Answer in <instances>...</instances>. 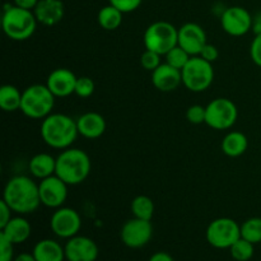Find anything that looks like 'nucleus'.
I'll return each instance as SVG.
<instances>
[{
	"label": "nucleus",
	"instance_id": "9",
	"mask_svg": "<svg viewBox=\"0 0 261 261\" xmlns=\"http://www.w3.org/2000/svg\"><path fill=\"white\" fill-rule=\"evenodd\" d=\"M205 109V124L214 130L231 129L239 117V110L234 102L223 97L209 102Z\"/></svg>",
	"mask_w": 261,
	"mask_h": 261
},
{
	"label": "nucleus",
	"instance_id": "14",
	"mask_svg": "<svg viewBox=\"0 0 261 261\" xmlns=\"http://www.w3.org/2000/svg\"><path fill=\"white\" fill-rule=\"evenodd\" d=\"M206 43L205 31L198 23L189 22L178 28V46L191 56H198Z\"/></svg>",
	"mask_w": 261,
	"mask_h": 261
},
{
	"label": "nucleus",
	"instance_id": "37",
	"mask_svg": "<svg viewBox=\"0 0 261 261\" xmlns=\"http://www.w3.org/2000/svg\"><path fill=\"white\" fill-rule=\"evenodd\" d=\"M12 213L13 211L10 209V206L4 200L0 201V229L13 218Z\"/></svg>",
	"mask_w": 261,
	"mask_h": 261
},
{
	"label": "nucleus",
	"instance_id": "2",
	"mask_svg": "<svg viewBox=\"0 0 261 261\" xmlns=\"http://www.w3.org/2000/svg\"><path fill=\"white\" fill-rule=\"evenodd\" d=\"M78 135L76 120L65 114H50L41 124V137L54 149L64 150L70 148Z\"/></svg>",
	"mask_w": 261,
	"mask_h": 261
},
{
	"label": "nucleus",
	"instance_id": "18",
	"mask_svg": "<svg viewBox=\"0 0 261 261\" xmlns=\"http://www.w3.org/2000/svg\"><path fill=\"white\" fill-rule=\"evenodd\" d=\"M33 13L40 24L51 27L63 19L65 8L61 0H40Z\"/></svg>",
	"mask_w": 261,
	"mask_h": 261
},
{
	"label": "nucleus",
	"instance_id": "30",
	"mask_svg": "<svg viewBox=\"0 0 261 261\" xmlns=\"http://www.w3.org/2000/svg\"><path fill=\"white\" fill-rule=\"evenodd\" d=\"M94 92V82L89 76H79L76 79L75 92L74 93L82 98L91 97Z\"/></svg>",
	"mask_w": 261,
	"mask_h": 261
},
{
	"label": "nucleus",
	"instance_id": "41",
	"mask_svg": "<svg viewBox=\"0 0 261 261\" xmlns=\"http://www.w3.org/2000/svg\"><path fill=\"white\" fill-rule=\"evenodd\" d=\"M13 261H37L33 254H28V252H22V254L17 255Z\"/></svg>",
	"mask_w": 261,
	"mask_h": 261
},
{
	"label": "nucleus",
	"instance_id": "39",
	"mask_svg": "<svg viewBox=\"0 0 261 261\" xmlns=\"http://www.w3.org/2000/svg\"><path fill=\"white\" fill-rule=\"evenodd\" d=\"M148 261H175V260H173V257L171 256L170 254H167V252L158 251L155 252V254H153Z\"/></svg>",
	"mask_w": 261,
	"mask_h": 261
},
{
	"label": "nucleus",
	"instance_id": "29",
	"mask_svg": "<svg viewBox=\"0 0 261 261\" xmlns=\"http://www.w3.org/2000/svg\"><path fill=\"white\" fill-rule=\"evenodd\" d=\"M166 63L172 65L173 68L176 69H180L182 70L184 66L189 63L190 60L191 55L189 53H186L182 47L180 46H175L173 48H171L167 54H166Z\"/></svg>",
	"mask_w": 261,
	"mask_h": 261
},
{
	"label": "nucleus",
	"instance_id": "3",
	"mask_svg": "<svg viewBox=\"0 0 261 261\" xmlns=\"http://www.w3.org/2000/svg\"><path fill=\"white\" fill-rule=\"evenodd\" d=\"M89 155L79 148H66L56 157V172L68 185H79L91 172Z\"/></svg>",
	"mask_w": 261,
	"mask_h": 261
},
{
	"label": "nucleus",
	"instance_id": "11",
	"mask_svg": "<svg viewBox=\"0 0 261 261\" xmlns=\"http://www.w3.org/2000/svg\"><path fill=\"white\" fill-rule=\"evenodd\" d=\"M153 236V227L150 221L132 218L122 226L120 237L125 246L129 249H140L150 241Z\"/></svg>",
	"mask_w": 261,
	"mask_h": 261
},
{
	"label": "nucleus",
	"instance_id": "27",
	"mask_svg": "<svg viewBox=\"0 0 261 261\" xmlns=\"http://www.w3.org/2000/svg\"><path fill=\"white\" fill-rule=\"evenodd\" d=\"M241 237L251 244L256 245L261 242V218L252 217L241 224Z\"/></svg>",
	"mask_w": 261,
	"mask_h": 261
},
{
	"label": "nucleus",
	"instance_id": "31",
	"mask_svg": "<svg viewBox=\"0 0 261 261\" xmlns=\"http://www.w3.org/2000/svg\"><path fill=\"white\" fill-rule=\"evenodd\" d=\"M161 56L162 55L145 48V51L142 54V56H140V65H142L145 70H155V69L162 64L161 63Z\"/></svg>",
	"mask_w": 261,
	"mask_h": 261
},
{
	"label": "nucleus",
	"instance_id": "38",
	"mask_svg": "<svg viewBox=\"0 0 261 261\" xmlns=\"http://www.w3.org/2000/svg\"><path fill=\"white\" fill-rule=\"evenodd\" d=\"M40 0H14V5L27 10H33Z\"/></svg>",
	"mask_w": 261,
	"mask_h": 261
},
{
	"label": "nucleus",
	"instance_id": "28",
	"mask_svg": "<svg viewBox=\"0 0 261 261\" xmlns=\"http://www.w3.org/2000/svg\"><path fill=\"white\" fill-rule=\"evenodd\" d=\"M231 256L236 261H249L252 259L255 252L254 244L249 242L245 239H240L229 247Z\"/></svg>",
	"mask_w": 261,
	"mask_h": 261
},
{
	"label": "nucleus",
	"instance_id": "36",
	"mask_svg": "<svg viewBox=\"0 0 261 261\" xmlns=\"http://www.w3.org/2000/svg\"><path fill=\"white\" fill-rule=\"evenodd\" d=\"M198 56L203 58L204 60L209 61V63H214V61L218 60L219 51L214 45H212V43H206Z\"/></svg>",
	"mask_w": 261,
	"mask_h": 261
},
{
	"label": "nucleus",
	"instance_id": "15",
	"mask_svg": "<svg viewBox=\"0 0 261 261\" xmlns=\"http://www.w3.org/2000/svg\"><path fill=\"white\" fill-rule=\"evenodd\" d=\"M68 261H96L98 257V246L87 236L71 237L64 246Z\"/></svg>",
	"mask_w": 261,
	"mask_h": 261
},
{
	"label": "nucleus",
	"instance_id": "6",
	"mask_svg": "<svg viewBox=\"0 0 261 261\" xmlns=\"http://www.w3.org/2000/svg\"><path fill=\"white\" fill-rule=\"evenodd\" d=\"M143 41L147 50L166 55L171 48L178 45V30L172 23L158 20L148 25Z\"/></svg>",
	"mask_w": 261,
	"mask_h": 261
},
{
	"label": "nucleus",
	"instance_id": "23",
	"mask_svg": "<svg viewBox=\"0 0 261 261\" xmlns=\"http://www.w3.org/2000/svg\"><path fill=\"white\" fill-rule=\"evenodd\" d=\"M249 147V139L241 132H229L222 140V152L231 158L244 154Z\"/></svg>",
	"mask_w": 261,
	"mask_h": 261
},
{
	"label": "nucleus",
	"instance_id": "17",
	"mask_svg": "<svg viewBox=\"0 0 261 261\" xmlns=\"http://www.w3.org/2000/svg\"><path fill=\"white\" fill-rule=\"evenodd\" d=\"M152 83L161 92L176 91L182 84V74L180 69L163 63L152 71Z\"/></svg>",
	"mask_w": 261,
	"mask_h": 261
},
{
	"label": "nucleus",
	"instance_id": "5",
	"mask_svg": "<svg viewBox=\"0 0 261 261\" xmlns=\"http://www.w3.org/2000/svg\"><path fill=\"white\" fill-rule=\"evenodd\" d=\"M56 97L46 84H32L22 92L20 111L33 120H43L53 114Z\"/></svg>",
	"mask_w": 261,
	"mask_h": 261
},
{
	"label": "nucleus",
	"instance_id": "20",
	"mask_svg": "<svg viewBox=\"0 0 261 261\" xmlns=\"http://www.w3.org/2000/svg\"><path fill=\"white\" fill-rule=\"evenodd\" d=\"M31 232H32L31 223L22 216L13 217V218L0 229V233L4 234V236L14 245H19L27 241L31 236Z\"/></svg>",
	"mask_w": 261,
	"mask_h": 261
},
{
	"label": "nucleus",
	"instance_id": "26",
	"mask_svg": "<svg viewBox=\"0 0 261 261\" xmlns=\"http://www.w3.org/2000/svg\"><path fill=\"white\" fill-rule=\"evenodd\" d=\"M132 213L135 218L152 221L154 216V203L147 195H138L132 201Z\"/></svg>",
	"mask_w": 261,
	"mask_h": 261
},
{
	"label": "nucleus",
	"instance_id": "4",
	"mask_svg": "<svg viewBox=\"0 0 261 261\" xmlns=\"http://www.w3.org/2000/svg\"><path fill=\"white\" fill-rule=\"evenodd\" d=\"M33 10L23 9L17 5H5L2 27L7 37L13 41H25L32 37L37 27Z\"/></svg>",
	"mask_w": 261,
	"mask_h": 261
},
{
	"label": "nucleus",
	"instance_id": "35",
	"mask_svg": "<svg viewBox=\"0 0 261 261\" xmlns=\"http://www.w3.org/2000/svg\"><path fill=\"white\" fill-rule=\"evenodd\" d=\"M250 56L255 65L261 68V33L255 35V38L252 40L251 46H250Z\"/></svg>",
	"mask_w": 261,
	"mask_h": 261
},
{
	"label": "nucleus",
	"instance_id": "33",
	"mask_svg": "<svg viewBox=\"0 0 261 261\" xmlns=\"http://www.w3.org/2000/svg\"><path fill=\"white\" fill-rule=\"evenodd\" d=\"M14 260V244L0 233V261Z\"/></svg>",
	"mask_w": 261,
	"mask_h": 261
},
{
	"label": "nucleus",
	"instance_id": "19",
	"mask_svg": "<svg viewBox=\"0 0 261 261\" xmlns=\"http://www.w3.org/2000/svg\"><path fill=\"white\" fill-rule=\"evenodd\" d=\"M79 135L87 139H97L106 132V120L98 112H86L76 119Z\"/></svg>",
	"mask_w": 261,
	"mask_h": 261
},
{
	"label": "nucleus",
	"instance_id": "7",
	"mask_svg": "<svg viewBox=\"0 0 261 261\" xmlns=\"http://www.w3.org/2000/svg\"><path fill=\"white\" fill-rule=\"evenodd\" d=\"M182 84L194 93L206 91L214 81V69L212 63L200 56H191L189 63L181 70Z\"/></svg>",
	"mask_w": 261,
	"mask_h": 261
},
{
	"label": "nucleus",
	"instance_id": "8",
	"mask_svg": "<svg viewBox=\"0 0 261 261\" xmlns=\"http://www.w3.org/2000/svg\"><path fill=\"white\" fill-rule=\"evenodd\" d=\"M240 239L241 226L232 218H217L212 221L206 228V241L216 249H229Z\"/></svg>",
	"mask_w": 261,
	"mask_h": 261
},
{
	"label": "nucleus",
	"instance_id": "21",
	"mask_svg": "<svg viewBox=\"0 0 261 261\" xmlns=\"http://www.w3.org/2000/svg\"><path fill=\"white\" fill-rule=\"evenodd\" d=\"M33 256L37 261H64L65 249L58 241L51 239H45L35 245L32 251Z\"/></svg>",
	"mask_w": 261,
	"mask_h": 261
},
{
	"label": "nucleus",
	"instance_id": "1",
	"mask_svg": "<svg viewBox=\"0 0 261 261\" xmlns=\"http://www.w3.org/2000/svg\"><path fill=\"white\" fill-rule=\"evenodd\" d=\"M3 200L10 206L13 213L19 216L33 213L41 205L38 184L28 176H14L5 184Z\"/></svg>",
	"mask_w": 261,
	"mask_h": 261
},
{
	"label": "nucleus",
	"instance_id": "12",
	"mask_svg": "<svg viewBox=\"0 0 261 261\" xmlns=\"http://www.w3.org/2000/svg\"><path fill=\"white\" fill-rule=\"evenodd\" d=\"M221 25L226 33L241 37L252 28V15L242 7H229L221 15Z\"/></svg>",
	"mask_w": 261,
	"mask_h": 261
},
{
	"label": "nucleus",
	"instance_id": "22",
	"mask_svg": "<svg viewBox=\"0 0 261 261\" xmlns=\"http://www.w3.org/2000/svg\"><path fill=\"white\" fill-rule=\"evenodd\" d=\"M28 167L33 177L43 180V178L55 175L56 158H54L48 153H37L31 158Z\"/></svg>",
	"mask_w": 261,
	"mask_h": 261
},
{
	"label": "nucleus",
	"instance_id": "10",
	"mask_svg": "<svg viewBox=\"0 0 261 261\" xmlns=\"http://www.w3.org/2000/svg\"><path fill=\"white\" fill-rule=\"evenodd\" d=\"M50 227L56 236L69 240L76 236L81 231L82 218L75 209L60 206L51 216Z\"/></svg>",
	"mask_w": 261,
	"mask_h": 261
},
{
	"label": "nucleus",
	"instance_id": "34",
	"mask_svg": "<svg viewBox=\"0 0 261 261\" xmlns=\"http://www.w3.org/2000/svg\"><path fill=\"white\" fill-rule=\"evenodd\" d=\"M109 3L125 14V13H132L137 10L143 0H109Z\"/></svg>",
	"mask_w": 261,
	"mask_h": 261
},
{
	"label": "nucleus",
	"instance_id": "13",
	"mask_svg": "<svg viewBox=\"0 0 261 261\" xmlns=\"http://www.w3.org/2000/svg\"><path fill=\"white\" fill-rule=\"evenodd\" d=\"M68 184L64 182L56 175L40 180L38 191H40L41 204L53 209L63 206L68 198Z\"/></svg>",
	"mask_w": 261,
	"mask_h": 261
},
{
	"label": "nucleus",
	"instance_id": "32",
	"mask_svg": "<svg viewBox=\"0 0 261 261\" xmlns=\"http://www.w3.org/2000/svg\"><path fill=\"white\" fill-rule=\"evenodd\" d=\"M206 116V109L201 105H193L188 109L186 111V119L190 124L194 125H200L205 122Z\"/></svg>",
	"mask_w": 261,
	"mask_h": 261
},
{
	"label": "nucleus",
	"instance_id": "16",
	"mask_svg": "<svg viewBox=\"0 0 261 261\" xmlns=\"http://www.w3.org/2000/svg\"><path fill=\"white\" fill-rule=\"evenodd\" d=\"M78 76L66 68H59L51 71L46 81V86L55 97H68L75 92Z\"/></svg>",
	"mask_w": 261,
	"mask_h": 261
},
{
	"label": "nucleus",
	"instance_id": "40",
	"mask_svg": "<svg viewBox=\"0 0 261 261\" xmlns=\"http://www.w3.org/2000/svg\"><path fill=\"white\" fill-rule=\"evenodd\" d=\"M252 32L255 35H260L261 33V12H257L256 14L252 17Z\"/></svg>",
	"mask_w": 261,
	"mask_h": 261
},
{
	"label": "nucleus",
	"instance_id": "25",
	"mask_svg": "<svg viewBox=\"0 0 261 261\" xmlns=\"http://www.w3.org/2000/svg\"><path fill=\"white\" fill-rule=\"evenodd\" d=\"M122 15H124V13L121 10L115 8L114 5L109 4L99 10L97 20L105 31H115L121 25Z\"/></svg>",
	"mask_w": 261,
	"mask_h": 261
},
{
	"label": "nucleus",
	"instance_id": "24",
	"mask_svg": "<svg viewBox=\"0 0 261 261\" xmlns=\"http://www.w3.org/2000/svg\"><path fill=\"white\" fill-rule=\"evenodd\" d=\"M22 92L12 84H5L0 88V107L5 112H14L20 110Z\"/></svg>",
	"mask_w": 261,
	"mask_h": 261
}]
</instances>
